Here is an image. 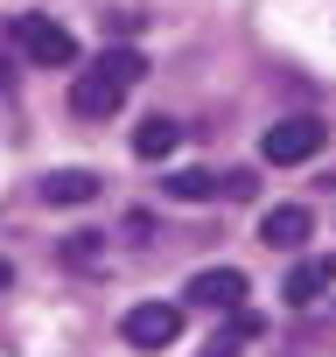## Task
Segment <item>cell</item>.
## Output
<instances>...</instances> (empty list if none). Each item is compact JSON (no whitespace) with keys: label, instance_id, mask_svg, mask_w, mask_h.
Returning a JSON list of instances; mask_svg holds the SVG:
<instances>
[{"label":"cell","instance_id":"obj_1","mask_svg":"<svg viewBox=\"0 0 336 357\" xmlns=\"http://www.w3.org/2000/svg\"><path fill=\"white\" fill-rule=\"evenodd\" d=\"M140 77H147V56L126 50V43H112V50H98L91 63H77V77H70V112H77V119H112Z\"/></svg>","mask_w":336,"mask_h":357},{"label":"cell","instance_id":"obj_2","mask_svg":"<svg viewBox=\"0 0 336 357\" xmlns=\"http://www.w3.org/2000/svg\"><path fill=\"white\" fill-rule=\"evenodd\" d=\"M8 36H15V50L29 56V63H49V70H77L84 56H77V36L63 29V22H49V15H15L8 22Z\"/></svg>","mask_w":336,"mask_h":357},{"label":"cell","instance_id":"obj_3","mask_svg":"<svg viewBox=\"0 0 336 357\" xmlns=\"http://www.w3.org/2000/svg\"><path fill=\"white\" fill-rule=\"evenodd\" d=\"M119 336L133 350H168V343H183V308L176 301H133L119 315Z\"/></svg>","mask_w":336,"mask_h":357},{"label":"cell","instance_id":"obj_4","mask_svg":"<svg viewBox=\"0 0 336 357\" xmlns=\"http://www.w3.org/2000/svg\"><path fill=\"white\" fill-rule=\"evenodd\" d=\"M322 140H329V126H322V119H308V112H294V119L266 126L259 154H266L273 168H294V161H315V154H322Z\"/></svg>","mask_w":336,"mask_h":357},{"label":"cell","instance_id":"obj_5","mask_svg":"<svg viewBox=\"0 0 336 357\" xmlns=\"http://www.w3.org/2000/svg\"><path fill=\"white\" fill-rule=\"evenodd\" d=\"M190 301H197V308L238 315V308H245V273H238V266H204V273L190 280Z\"/></svg>","mask_w":336,"mask_h":357},{"label":"cell","instance_id":"obj_6","mask_svg":"<svg viewBox=\"0 0 336 357\" xmlns=\"http://www.w3.org/2000/svg\"><path fill=\"white\" fill-rule=\"evenodd\" d=\"M308 231H315V218H308L301 204H273V211L259 218V238H266L273 252H301V245H308Z\"/></svg>","mask_w":336,"mask_h":357},{"label":"cell","instance_id":"obj_7","mask_svg":"<svg viewBox=\"0 0 336 357\" xmlns=\"http://www.w3.org/2000/svg\"><path fill=\"white\" fill-rule=\"evenodd\" d=\"M176 147H183V119L154 112V119H140V126H133V154H140V161H168Z\"/></svg>","mask_w":336,"mask_h":357},{"label":"cell","instance_id":"obj_8","mask_svg":"<svg viewBox=\"0 0 336 357\" xmlns=\"http://www.w3.org/2000/svg\"><path fill=\"white\" fill-rule=\"evenodd\" d=\"M161 190L176 204H211L224 197V168H176V175H161Z\"/></svg>","mask_w":336,"mask_h":357},{"label":"cell","instance_id":"obj_9","mask_svg":"<svg viewBox=\"0 0 336 357\" xmlns=\"http://www.w3.org/2000/svg\"><path fill=\"white\" fill-rule=\"evenodd\" d=\"M336 280V252H315V259H301L294 273H287V308H308L322 287Z\"/></svg>","mask_w":336,"mask_h":357},{"label":"cell","instance_id":"obj_10","mask_svg":"<svg viewBox=\"0 0 336 357\" xmlns=\"http://www.w3.org/2000/svg\"><path fill=\"white\" fill-rule=\"evenodd\" d=\"M98 190H105V183H98L91 168H56V175H43V204H56V211H63V204H91Z\"/></svg>","mask_w":336,"mask_h":357},{"label":"cell","instance_id":"obj_11","mask_svg":"<svg viewBox=\"0 0 336 357\" xmlns=\"http://www.w3.org/2000/svg\"><path fill=\"white\" fill-rule=\"evenodd\" d=\"M252 336H259V315H252V308H238V315H224V329L204 343V357H238Z\"/></svg>","mask_w":336,"mask_h":357},{"label":"cell","instance_id":"obj_12","mask_svg":"<svg viewBox=\"0 0 336 357\" xmlns=\"http://www.w3.org/2000/svg\"><path fill=\"white\" fill-rule=\"evenodd\" d=\"M224 197H231V204L259 197V175H252V168H231V175H224Z\"/></svg>","mask_w":336,"mask_h":357},{"label":"cell","instance_id":"obj_13","mask_svg":"<svg viewBox=\"0 0 336 357\" xmlns=\"http://www.w3.org/2000/svg\"><path fill=\"white\" fill-rule=\"evenodd\" d=\"M8 287H15V266H8V259H0V294H8Z\"/></svg>","mask_w":336,"mask_h":357},{"label":"cell","instance_id":"obj_14","mask_svg":"<svg viewBox=\"0 0 336 357\" xmlns=\"http://www.w3.org/2000/svg\"><path fill=\"white\" fill-rule=\"evenodd\" d=\"M8 84H15V70H8V63H0V91H8Z\"/></svg>","mask_w":336,"mask_h":357}]
</instances>
